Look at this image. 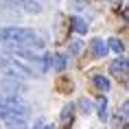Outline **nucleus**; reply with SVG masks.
<instances>
[{"instance_id":"nucleus-11","label":"nucleus","mask_w":129,"mask_h":129,"mask_svg":"<svg viewBox=\"0 0 129 129\" xmlns=\"http://www.w3.org/2000/svg\"><path fill=\"white\" fill-rule=\"evenodd\" d=\"M107 48H112L114 53L122 55V50H125V44H122V42L118 40V37H112V40H109V46H107Z\"/></svg>"},{"instance_id":"nucleus-10","label":"nucleus","mask_w":129,"mask_h":129,"mask_svg":"<svg viewBox=\"0 0 129 129\" xmlns=\"http://www.w3.org/2000/svg\"><path fill=\"white\" fill-rule=\"evenodd\" d=\"M96 112H99V118H101V120H107V99H105V96L99 99V103H96Z\"/></svg>"},{"instance_id":"nucleus-8","label":"nucleus","mask_w":129,"mask_h":129,"mask_svg":"<svg viewBox=\"0 0 129 129\" xmlns=\"http://www.w3.org/2000/svg\"><path fill=\"white\" fill-rule=\"evenodd\" d=\"M22 11H26V13H40L42 5L37 0H22Z\"/></svg>"},{"instance_id":"nucleus-3","label":"nucleus","mask_w":129,"mask_h":129,"mask_svg":"<svg viewBox=\"0 0 129 129\" xmlns=\"http://www.w3.org/2000/svg\"><path fill=\"white\" fill-rule=\"evenodd\" d=\"M0 90L5 92V96H20L26 92V85L20 79H15V77H5L0 81Z\"/></svg>"},{"instance_id":"nucleus-12","label":"nucleus","mask_w":129,"mask_h":129,"mask_svg":"<svg viewBox=\"0 0 129 129\" xmlns=\"http://www.w3.org/2000/svg\"><path fill=\"white\" fill-rule=\"evenodd\" d=\"M0 7H7V9H22V0H0Z\"/></svg>"},{"instance_id":"nucleus-6","label":"nucleus","mask_w":129,"mask_h":129,"mask_svg":"<svg viewBox=\"0 0 129 129\" xmlns=\"http://www.w3.org/2000/svg\"><path fill=\"white\" fill-rule=\"evenodd\" d=\"M44 61H46V68L48 66L55 68V70H63L66 68V57H63V55H46Z\"/></svg>"},{"instance_id":"nucleus-9","label":"nucleus","mask_w":129,"mask_h":129,"mask_svg":"<svg viewBox=\"0 0 129 129\" xmlns=\"http://www.w3.org/2000/svg\"><path fill=\"white\" fill-rule=\"evenodd\" d=\"M92 81H94V85L101 90V92H107V90H109V79H107V77L94 75V77H92Z\"/></svg>"},{"instance_id":"nucleus-4","label":"nucleus","mask_w":129,"mask_h":129,"mask_svg":"<svg viewBox=\"0 0 129 129\" xmlns=\"http://www.w3.org/2000/svg\"><path fill=\"white\" fill-rule=\"evenodd\" d=\"M90 53H92V57H96V59L105 57V55H107V44H105V40H101V37L90 40Z\"/></svg>"},{"instance_id":"nucleus-13","label":"nucleus","mask_w":129,"mask_h":129,"mask_svg":"<svg viewBox=\"0 0 129 129\" xmlns=\"http://www.w3.org/2000/svg\"><path fill=\"white\" fill-rule=\"evenodd\" d=\"M7 129H26V120H7Z\"/></svg>"},{"instance_id":"nucleus-16","label":"nucleus","mask_w":129,"mask_h":129,"mask_svg":"<svg viewBox=\"0 0 129 129\" xmlns=\"http://www.w3.org/2000/svg\"><path fill=\"white\" fill-rule=\"evenodd\" d=\"M72 105H66V107H63V112H61V120H68L70 116H72Z\"/></svg>"},{"instance_id":"nucleus-18","label":"nucleus","mask_w":129,"mask_h":129,"mask_svg":"<svg viewBox=\"0 0 129 129\" xmlns=\"http://www.w3.org/2000/svg\"><path fill=\"white\" fill-rule=\"evenodd\" d=\"M42 129H55L53 125H42Z\"/></svg>"},{"instance_id":"nucleus-1","label":"nucleus","mask_w":129,"mask_h":129,"mask_svg":"<svg viewBox=\"0 0 129 129\" xmlns=\"http://www.w3.org/2000/svg\"><path fill=\"white\" fill-rule=\"evenodd\" d=\"M0 44H11V46H20V48H42L37 35L33 28H22V26H5L0 28Z\"/></svg>"},{"instance_id":"nucleus-5","label":"nucleus","mask_w":129,"mask_h":129,"mask_svg":"<svg viewBox=\"0 0 129 129\" xmlns=\"http://www.w3.org/2000/svg\"><path fill=\"white\" fill-rule=\"evenodd\" d=\"M127 66H129V61H127V57H118V59H114L112 61V66H109V72L114 77H125L127 75Z\"/></svg>"},{"instance_id":"nucleus-17","label":"nucleus","mask_w":129,"mask_h":129,"mask_svg":"<svg viewBox=\"0 0 129 129\" xmlns=\"http://www.w3.org/2000/svg\"><path fill=\"white\" fill-rule=\"evenodd\" d=\"M42 125H44V120H37V122L33 125V129H42Z\"/></svg>"},{"instance_id":"nucleus-14","label":"nucleus","mask_w":129,"mask_h":129,"mask_svg":"<svg viewBox=\"0 0 129 129\" xmlns=\"http://www.w3.org/2000/svg\"><path fill=\"white\" fill-rule=\"evenodd\" d=\"M79 105H81V112H83L85 116L92 112V101H90V99H81V101H79Z\"/></svg>"},{"instance_id":"nucleus-15","label":"nucleus","mask_w":129,"mask_h":129,"mask_svg":"<svg viewBox=\"0 0 129 129\" xmlns=\"http://www.w3.org/2000/svg\"><path fill=\"white\" fill-rule=\"evenodd\" d=\"M79 50H81V42H72L68 46V57H75V55H79Z\"/></svg>"},{"instance_id":"nucleus-7","label":"nucleus","mask_w":129,"mask_h":129,"mask_svg":"<svg viewBox=\"0 0 129 129\" xmlns=\"http://www.w3.org/2000/svg\"><path fill=\"white\" fill-rule=\"evenodd\" d=\"M70 28L75 31V33H79V35H85L88 33V22L83 20V18H70Z\"/></svg>"},{"instance_id":"nucleus-2","label":"nucleus","mask_w":129,"mask_h":129,"mask_svg":"<svg viewBox=\"0 0 129 129\" xmlns=\"http://www.w3.org/2000/svg\"><path fill=\"white\" fill-rule=\"evenodd\" d=\"M0 70L7 77H15V79H22V77H40L31 66L22 63L15 57H7V55H0Z\"/></svg>"}]
</instances>
